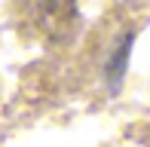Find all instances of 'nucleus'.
I'll use <instances>...</instances> for the list:
<instances>
[{
	"label": "nucleus",
	"instance_id": "obj_1",
	"mask_svg": "<svg viewBox=\"0 0 150 147\" xmlns=\"http://www.w3.org/2000/svg\"><path fill=\"white\" fill-rule=\"evenodd\" d=\"M28 18L46 40H67L77 28V0H28Z\"/></svg>",
	"mask_w": 150,
	"mask_h": 147
}]
</instances>
